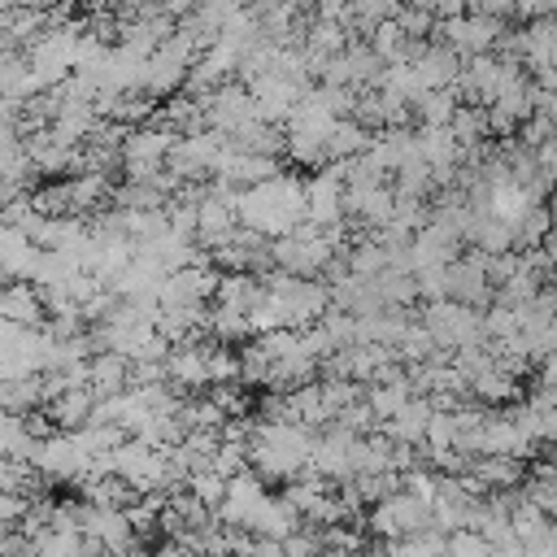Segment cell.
Instances as JSON below:
<instances>
[{"instance_id": "6da1fadb", "label": "cell", "mask_w": 557, "mask_h": 557, "mask_svg": "<svg viewBox=\"0 0 557 557\" xmlns=\"http://www.w3.org/2000/svg\"><path fill=\"white\" fill-rule=\"evenodd\" d=\"M300 222H305V178L300 174H278L239 196V226H248L265 239L296 235Z\"/></svg>"}, {"instance_id": "7a4b0ae2", "label": "cell", "mask_w": 557, "mask_h": 557, "mask_svg": "<svg viewBox=\"0 0 557 557\" xmlns=\"http://www.w3.org/2000/svg\"><path fill=\"white\" fill-rule=\"evenodd\" d=\"M483 313L487 309H470V305H457V300H435V305L418 309V322L435 335V344L444 352H461V348H474V344H492L487 326H483Z\"/></svg>"}, {"instance_id": "3957f363", "label": "cell", "mask_w": 557, "mask_h": 557, "mask_svg": "<svg viewBox=\"0 0 557 557\" xmlns=\"http://www.w3.org/2000/svg\"><path fill=\"white\" fill-rule=\"evenodd\" d=\"M431 527H435V522H431V505L418 500V496H409V492H396L392 500H383V505H374V509L366 513V531H370V540H379V544L413 540V535H426Z\"/></svg>"}, {"instance_id": "277c9868", "label": "cell", "mask_w": 557, "mask_h": 557, "mask_svg": "<svg viewBox=\"0 0 557 557\" xmlns=\"http://www.w3.org/2000/svg\"><path fill=\"white\" fill-rule=\"evenodd\" d=\"M174 144H178V135H174L170 126H161V122H148V126L131 131V139L122 144V174L135 178V183L157 178V174L165 170Z\"/></svg>"}, {"instance_id": "5b68a950", "label": "cell", "mask_w": 557, "mask_h": 557, "mask_svg": "<svg viewBox=\"0 0 557 557\" xmlns=\"http://www.w3.org/2000/svg\"><path fill=\"white\" fill-rule=\"evenodd\" d=\"M344 191H348V183H344L339 165H326L318 174H305V222H313L318 231L344 226L348 222L344 218Z\"/></svg>"}, {"instance_id": "8992f818", "label": "cell", "mask_w": 557, "mask_h": 557, "mask_svg": "<svg viewBox=\"0 0 557 557\" xmlns=\"http://www.w3.org/2000/svg\"><path fill=\"white\" fill-rule=\"evenodd\" d=\"M30 466H35L48 483H74V487H83V483L91 479V457L83 453V444H78L74 435H52V440H44Z\"/></svg>"}, {"instance_id": "52a82bcc", "label": "cell", "mask_w": 557, "mask_h": 557, "mask_svg": "<svg viewBox=\"0 0 557 557\" xmlns=\"http://www.w3.org/2000/svg\"><path fill=\"white\" fill-rule=\"evenodd\" d=\"M265 500H270L265 483H261L252 470H244V474L231 479V487H226V505L218 509V522H222V527H244V531H248Z\"/></svg>"}, {"instance_id": "ba28073f", "label": "cell", "mask_w": 557, "mask_h": 557, "mask_svg": "<svg viewBox=\"0 0 557 557\" xmlns=\"http://www.w3.org/2000/svg\"><path fill=\"white\" fill-rule=\"evenodd\" d=\"M413 70H418V78L426 83V91H453L457 78H461V70H466V57L453 52L448 44L431 39V44H422V52L413 57Z\"/></svg>"}, {"instance_id": "9c48e42d", "label": "cell", "mask_w": 557, "mask_h": 557, "mask_svg": "<svg viewBox=\"0 0 557 557\" xmlns=\"http://www.w3.org/2000/svg\"><path fill=\"white\" fill-rule=\"evenodd\" d=\"M0 322L44 331L48 326V305H44L39 283H4V292H0Z\"/></svg>"}, {"instance_id": "30bf717a", "label": "cell", "mask_w": 557, "mask_h": 557, "mask_svg": "<svg viewBox=\"0 0 557 557\" xmlns=\"http://www.w3.org/2000/svg\"><path fill=\"white\" fill-rule=\"evenodd\" d=\"M474 509H479V500H474L457 479H444V483H440V496H435V505H431V522H435V531L457 535V531H470Z\"/></svg>"}, {"instance_id": "8fae6325", "label": "cell", "mask_w": 557, "mask_h": 557, "mask_svg": "<svg viewBox=\"0 0 557 557\" xmlns=\"http://www.w3.org/2000/svg\"><path fill=\"white\" fill-rule=\"evenodd\" d=\"M87 374H91L96 400H113V396H126V392H131L135 366H131V357H122V352H96V357L87 361Z\"/></svg>"}, {"instance_id": "7c38bea8", "label": "cell", "mask_w": 557, "mask_h": 557, "mask_svg": "<svg viewBox=\"0 0 557 557\" xmlns=\"http://www.w3.org/2000/svg\"><path fill=\"white\" fill-rule=\"evenodd\" d=\"M461 235H453V231H444V226H426V231H418L413 235V270H431V265H453L457 257H461Z\"/></svg>"}, {"instance_id": "4fadbf2b", "label": "cell", "mask_w": 557, "mask_h": 557, "mask_svg": "<svg viewBox=\"0 0 557 557\" xmlns=\"http://www.w3.org/2000/svg\"><path fill=\"white\" fill-rule=\"evenodd\" d=\"M470 474L487 487V496H496V492H513V487H522L527 474H531V466H527L522 457H496V453H487V457L474 461Z\"/></svg>"}, {"instance_id": "5bb4252c", "label": "cell", "mask_w": 557, "mask_h": 557, "mask_svg": "<svg viewBox=\"0 0 557 557\" xmlns=\"http://www.w3.org/2000/svg\"><path fill=\"white\" fill-rule=\"evenodd\" d=\"M265 296H270V287H265L261 274H222V287H218V300H213V305L252 318V309H257Z\"/></svg>"}, {"instance_id": "9a60e30c", "label": "cell", "mask_w": 557, "mask_h": 557, "mask_svg": "<svg viewBox=\"0 0 557 557\" xmlns=\"http://www.w3.org/2000/svg\"><path fill=\"white\" fill-rule=\"evenodd\" d=\"M431 418H435V405H431V396H413L392 422H383V435L387 440H396V444H422L426 440V426H431Z\"/></svg>"}, {"instance_id": "2e32d148", "label": "cell", "mask_w": 557, "mask_h": 557, "mask_svg": "<svg viewBox=\"0 0 557 557\" xmlns=\"http://www.w3.org/2000/svg\"><path fill=\"white\" fill-rule=\"evenodd\" d=\"M300 527H305V518H300L283 496H270V500L261 505V513L252 518V527H248V531H252L257 540H278V544H283V540H287V535H296Z\"/></svg>"}, {"instance_id": "e0dca14e", "label": "cell", "mask_w": 557, "mask_h": 557, "mask_svg": "<svg viewBox=\"0 0 557 557\" xmlns=\"http://www.w3.org/2000/svg\"><path fill=\"white\" fill-rule=\"evenodd\" d=\"M466 244H474L487 257H505V252H513V226L505 218H496V213H474Z\"/></svg>"}, {"instance_id": "ac0fdd59", "label": "cell", "mask_w": 557, "mask_h": 557, "mask_svg": "<svg viewBox=\"0 0 557 557\" xmlns=\"http://www.w3.org/2000/svg\"><path fill=\"white\" fill-rule=\"evenodd\" d=\"M0 405H4V413H35V409H48L44 374H30V379H0Z\"/></svg>"}, {"instance_id": "d6986e66", "label": "cell", "mask_w": 557, "mask_h": 557, "mask_svg": "<svg viewBox=\"0 0 557 557\" xmlns=\"http://www.w3.org/2000/svg\"><path fill=\"white\" fill-rule=\"evenodd\" d=\"M370 139H374V131H366L361 122H352V117H344V122H335V131H331V165L335 161H357V157H366L370 152Z\"/></svg>"}, {"instance_id": "ffe728a7", "label": "cell", "mask_w": 557, "mask_h": 557, "mask_svg": "<svg viewBox=\"0 0 557 557\" xmlns=\"http://www.w3.org/2000/svg\"><path fill=\"white\" fill-rule=\"evenodd\" d=\"M557 226H553V213H548V205H535V209H527L522 213V222L513 226V252H535L548 235H553Z\"/></svg>"}, {"instance_id": "44dd1931", "label": "cell", "mask_w": 557, "mask_h": 557, "mask_svg": "<svg viewBox=\"0 0 557 557\" xmlns=\"http://www.w3.org/2000/svg\"><path fill=\"white\" fill-rule=\"evenodd\" d=\"M448 131L457 135V144L470 152V148H483L487 139H492V131H487V109H474V104H461L457 113H453V122H448Z\"/></svg>"}, {"instance_id": "7402d4cb", "label": "cell", "mask_w": 557, "mask_h": 557, "mask_svg": "<svg viewBox=\"0 0 557 557\" xmlns=\"http://www.w3.org/2000/svg\"><path fill=\"white\" fill-rule=\"evenodd\" d=\"M366 400H370V409L379 413V422H392V418L413 400V387H409V383H370V387H366Z\"/></svg>"}, {"instance_id": "603a6c76", "label": "cell", "mask_w": 557, "mask_h": 557, "mask_svg": "<svg viewBox=\"0 0 557 557\" xmlns=\"http://www.w3.org/2000/svg\"><path fill=\"white\" fill-rule=\"evenodd\" d=\"M396 26H400L413 44H431V39L440 35V22H435V9H431V4H400Z\"/></svg>"}, {"instance_id": "cb8c5ba5", "label": "cell", "mask_w": 557, "mask_h": 557, "mask_svg": "<svg viewBox=\"0 0 557 557\" xmlns=\"http://www.w3.org/2000/svg\"><path fill=\"white\" fill-rule=\"evenodd\" d=\"M457 109H461V96L457 91H426L413 113H418V126H448Z\"/></svg>"}, {"instance_id": "d4e9b609", "label": "cell", "mask_w": 557, "mask_h": 557, "mask_svg": "<svg viewBox=\"0 0 557 557\" xmlns=\"http://www.w3.org/2000/svg\"><path fill=\"white\" fill-rule=\"evenodd\" d=\"M448 553V535L444 531H426V535H413V540H396V544H383V557H444Z\"/></svg>"}, {"instance_id": "484cf974", "label": "cell", "mask_w": 557, "mask_h": 557, "mask_svg": "<svg viewBox=\"0 0 557 557\" xmlns=\"http://www.w3.org/2000/svg\"><path fill=\"white\" fill-rule=\"evenodd\" d=\"M270 370H274V361L265 357V348L257 339H248L239 348V383L244 387H265L270 383Z\"/></svg>"}, {"instance_id": "4316f807", "label": "cell", "mask_w": 557, "mask_h": 557, "mask_svg": "<svg viewBox=\"0 0 557 557\" xmlns=\"http://www.w3.org/2000/svg\"><path fill=\"white\" fill-rule=\"evenodd\" d=\"M205 396H209L226 418H252V396H248L244 383H213Z\"/></svg>"}, {"instance_id": "83f0119b", "label": "cell", "mask_w": 557, "mask_h": 557, "mask_svg": "<svg viewBox=\"0 0 557 557\" xmlns=\"http://www.w3.org/2000/svg\"><path fill=\"white\" fill-rule=\"evenodd\" d=\"M226 487H231V479H222L218 470H205V474H191V479H187V492H191L205 509H213V513L226 505Z\"/></svg>"}, {"instance_id": "f1b7e54d", "label": "cell", "mask_w": 557, "mask_h": 557, "mask_svg": "<svg viewBox=\"0 0 557 557\" xmlns=\"http://www.w3.org/2000/svg\"><path fill=\"white\" fill-rule=\"evenodd\" d=\"M483 326H487V339H492V344H513V339L522 335L518 309H505V305H492V309L483 313Z\"/></svg>"}, {"instance_id": "f546056e", "label": "cell", "mask_w": 557, "mask_h": 557, "mask_svg": "<svg viewBox=\"0 0 557 557\" xmlns=\"http://www.w3.org/2000/svg\"><path fill=\"white\" fill-rule=\"evenodd\" d=\"M318 326L326 331V339H331V348H335V352H348V348H357V313L331 309V313H326Z\"/></svg>"}, {"instance_id": "4dcf8cb0", "label": "cell", "mask_w": 557, "mask_h": 557, "mask_svg": "<svg viewBox=\"0 0 557 557\" xmlns=\"http://www.w3.org/2000/svg\"><path fill=\"white\" fill-rule=\"evenodd\" d=\"M322 400H326V409L339 418V413H348L352 405H361V400H366V383L331 379V383H322Z\"/></svg>"}, {"instance_id": "1f68e13d", "label": "cell", "mask_w": 557, "mask_h": 557, "mask_svg": "<svg viewBox=\"0 0 557 557\" xmlns=\"http://www.w3.org/2000/svg\"><path fill=\"white\" fill-rule=\"evenodd\" d=\"M440 483H444V479H440L431 466H418V470L400 474V492H409V496H418V500H426V505H435Z\"/></svg>"}, {"instance_id": "d6a6232c", "label": "cell", "mask_w": 557, "mask_h": 557, "mask_svg": "<svg viewBox=\"0 0 557 557\" xmlns=\"http://www.w3.org/2000/svg\"><path fill=\"white\" fill-rule=\"evenodd\" d=\"M426 453L435 457V453H448V448H457V418L453 413H435L431 418V426H426Z\"/></svg>"}, {"instance_id": "836d02e7", "label": "cell", "mask_w": 557, "mask_h": 557, "mask_svg": "<svg viewBox=\"0 0 557 557\" xmlns=\"http://www.w3.org/2000/svg\"><path fill=\"white\" fill-rule=\"evenodd\" d=\"M326 548H322V527H313V522H305L296 535H287L283 540V557H322Z\"/></svg>"}, {"instance_id": "e575fe53", "label": "cell", "mask_w": 557, "mask_h": 557, "mask_svg": "<svg viewBox=\"0 0 557 557\" xmlns=\"http://www.w3.org/2000/svg\"><path fill=\"white\" fill-rule=\"evenodd\" d=\"M209 374H213V383H239V348L213 344V352H209Z\"/></svg>"}, {"instance_id": "d590c367", "label": "cell", "mask_w": 557, "mask_h": 557, "mask_svg": "<svg viewBox=\"0 0 557 557\" xmlns=\"http://www.w3.org/2000/svg\"><path fill=\"white\" fill-rule=\"evenodd\" d=\"M496 548L479 535V531H457V535H448V553L444 557H492Z\"/></svg>"}, {"instance_id": "8d00e7d4", "label": "cell", "mask_w": 557, "mask_h": 557, "mask_svg": "<svg viewBox=\"0 0 557 557\" xmlns=\"http://www.w3.org/2000/svg\"><path fill=\"white\" fill-rule=\"evenodd\" d=\"M152 557H196V548L183 544V540H161V544L152 548Z\"/></svg>"}, {"instance_id": "74e56055", "label": "cell", "mask_w": 557, "mask_h": 557, "mask_svg": "<svg viewBox=\"0 0 557 557\" xmlns=\"http://www.w3.org/2000/svg\"><path fill=\"white\" fill-rule=\"evenodd\" d=\"M492 557H531V548H527V544H518V540H513V544H505V548H496V553H492Z\"/></svg>"}, {"instance_id": "f35d334b", "label": "cell", "mask_w": 557, "mask_h": 557, "mask_svg": "<svg viewBox=\"0 0 557 557\" xmlns=\"http://www.w3.org/2000/svg\"><path fill=\"white\" fill-rule=\"evenodd\" d=\"M553 527H557V522H553Z\"/></svg>"}]
</instances>
